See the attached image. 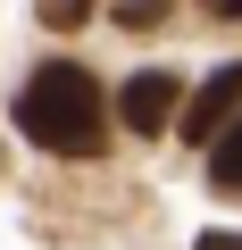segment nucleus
I'll return each mask as SVG.
<instances>
[{"mask_svg":"<svg viewBox=\"0 0 242 250\" xmlns=\"http://www.w3.org/2000/svg\"><path fill=\"white\" fill-rule=\"evenodd\" d=\"M167 9H176V0H117V25H126V34H151V25H167Z\"/></svg>","mask_w":242,"mask_h":250,"instance_id":"39448f33","label":"nucleus"},{"mask_svg":"<svg viewBox=\"0 0 242 250\" xmlns=\"http://www.w3.org/2000/svg\"><path fill=\"white\" fill-rule=\"evenodd\" d=\"M209 17H225V25H242V0H200Z\"/></svg>","mask_w":242,"mask_h":250,"instance_id":"0eeeda50","label":"nucleus"},{"mask_svg":"<svg viewBox=\"0 0 242 250\" xmlns=\"http://www.w3.org/2000/svg\"><path fill=\"white\" fill-rule=\"evenodd\" d=\"M200 250H242V233H200Z\"/></svg>","mask_w":242,"mask_h":250,"instance_id":"6e6552de","label":"nucleus"},{"mask_svg":"<svg viewBox=\"0 0 242 250\" xmlns=\"http://www.w3.org/2000/svg\"><path fill=\"white\" fill-rule=\"evenodd\" d=\"M184 117V83L176 75H134L126 92H117V125H134V134H167V125Z\"/></svg>","mask_w":242,"mask_h":250,"instance_id":"7ed1b4c3","label":"nucleus"},{"mask_svg":"<svg viewBox=\"0 0 242 250\" xmlns=\"http://www.w3.org/2000/svg\"><path fill=\"white\" fill-rule=\"evenodd\" d=\"M34 9H42V25H50V34H75V25L100 9V0H34Z\"/></svg>","mask_w":242,"mask_h":250,"instance_id":"423d86ee","label":"nucleus"},{"mask_svg":"<svg viewBox=\"0 0 242 250\" xmlns=\"http://www.w3.org/2000/svg\"><path fill=\"white\" fill-rule=\"evenodd\" d=\"M17 125H25V142L50 150V159H100L109 150V100H100V83L75 59H42L25 75Z\"/></svg>","mask_w":242,"mask_h":250,"instance_id":"f257e3e1","label":"nucleus"},{"mask_svg":"<svg viewBox=\"0 0 242 250\" xmlns=\"http://www.w3.org/2000/svg\"><path fill=\"white\" fill-rule=\"evenodd\" d=\"M209 184L242 200V117H234V125H225V134L209 142Z\"/></svg>","mask_w":242,"mask_h":250,"instance_id":"20e7f679","label":"nucleus"},{"mask_svg":"<svg viewBox=\"0 0 242 250\" xmlns=\"http://www.w3.org/2000/svg\"><path fill=\"white\" fill-rule=\"evenodd\" d=\"M234 117H242V67H217V75H209V83H200V92L184 100V117H176V134L209 150V142L225 134Z\"/></svg>","mask_w":242,"mask_h":250,"instance_id":"f03ea898","label":"nucleus"}]
</instances>
